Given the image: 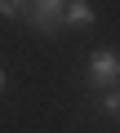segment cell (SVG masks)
Masks as SVG:
<instances>
[{
  "label": "cell",
  "instance_id": "3957f363",
  "mask_svg": "<svg viewBox=\"0 0 120 133\" xmlns=\"http://www.w3.org/2000/svg\"><path fill=\"white\" fill-rule=\"evenodd\" d=\"M89 22H93V5H85V0H67L62 5L58 27H89Z\"/></svg>",
  "mask_w": 120,
  "mask_h": 133
},
{
  "label": "cell",
  "instance_id": "5b68a950",
  "mask_svg": "<svg viewBox=\"0 0 120 133\" xmlns=\"http://www.w3.org/2000/svg\"><path fill=\"white\" fill-rule=\"evenodd\" d=\"M102 111H107V115H116V111H120V93H116V89H107V93H102Z\"/></svg>",
  "mask_w": 120,
  "mask_h": 133
},
{
  "label": "cell",
  "instance_id": "8992f818",
  "mask_svg": "<svg viewBox=\"0 0 120 133\" xmlns=\"http://www.w3.org/2000/svg\"><path fill=\"white\" fill-rule=\"evenodd\" d=\"M0 89H5V71H0Z\"/></svg>",
  "mask_w": 120,
  "mask_h": 133
},
{
  "label": "cell",
  "instance_id": "6da1fadb",
  "mask_svg": "<svg viewBox=\"0 0 120 133\" xmlns=\"http://www.w3.org/2000/svg\"><path fill=\"white\" fill-rule=\"evenodd\" d=\"M62 5H67V0H31V5H27V22L36 31H53L58 18H62Z\"/></svg>",
  "mask_w": 120,
  "mask_h": 133
},
{
  "label": "cell",
  "instance_id": "7a4b0ae2",
  "mask_svg": "<svg viewBox=\"0 0 120 133\" xmlns=\"http://www.w3.org/2000/svg\"><path fill=\"white\" fill-rule=\"evenodd\" d=\"M116 71H120V62H116L111 49H98V53L89 58V84H111Z\"/></svg>",
  "mask_w": 120,
  "mask_h": 133
},
{
  "label": "cell",
  "instance_id": "277c9868",
  "mask_svg": "<svg viewBox=\"0 0 120 133\" xmlns=\"http://www.w3.org/2000/svg\"><path fill=\"white\" fill-rule=\"evenodd\" d=\"M27 5L31 0H0V14L5 18H27Z\"/></svg>",
  "mask_w": 120,
  "mask_h": 133
}]
</instances>
